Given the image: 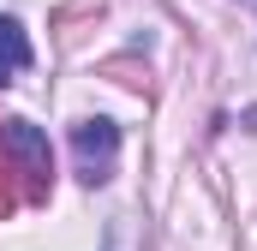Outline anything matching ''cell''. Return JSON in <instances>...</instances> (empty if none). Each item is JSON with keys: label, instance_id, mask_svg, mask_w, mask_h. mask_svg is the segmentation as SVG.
Returning a JSON list of instances; mask_svg holds the SVG:
<instances>
[{"label": "cell", "instance_id": "6da1fadb", "mask_svg": "<svg viewBox=\"0 0 257 251\" xmlns=\"http://www.w3.org/2000/svg\"><path fill=\"white\" fill-rule=\"evenodd\" d=\"M72 156H78V180H84V186L114 180V162H120V126H114V120H78V126H72Z\"/></svg>", "mask_w": 257, "mask_h": 251}, {"label": "cell", "instance_id": "7a4b0ae2", "mask_svg": "<svg viewBox=\"0 0 257 251\" xmlns=\"http://www.w3.org/2000/svg\"><path fill=\"white\" fill-rule=\"evenodd\" d=\"M0 150L24 168V174H36V180H48L54 174V156H48V138L36 132L30 120H6L0 126Z\"/></svg>", "mask_w": 257, "mask_h": 251}, {"label": "cell", "instance_id": "3957f363", "mask_svg": "<svg viewBox=\"0 0 257 251\" xmlns=\"http://www.w3.org/2000/svg\"><path fill=\"white\" fill-rule=\"evenodd\" d=\"M30 66V36L18 30V18L0 12V84H12V72Z\"/></svg>", "mask_w": 257, "mask_h": 251}]
</instances>
